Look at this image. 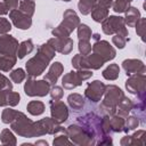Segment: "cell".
<instances>
[{
	"label": "cell",
	"mask_w": 146,
	"mask_h": 146,
	"mask_svg": "<svg viewBox=\"0 0 146 146\" xmlns=\"http://www.w3.org/2000/svg\"><path fill=\"white\" fill-rule=\"evenodd\" d=\"M86 57H87V64L89 70H99L105 64V60L95 52H92L91 55L90 54L86 55Z\"/></svg>",
	"instance_id": "cell-27"
},
{
	"label": "cell",
	"mask_w": 146,
	"mask_h": 146,
	"mask_svg": "<svg viewBox=\"0 0 146 146\" xmlns=\"http://www.w3.org/2000/svg\"><path fill=\"white\" fill-rule=\"evenodd\" d=\"M7 2V6L10 10L13 9H17L18 8V5H19V0H6Z\"/></svg>",
	"instance_id": "cell-50"
},
{
	"label": "cell",
	"mask_w": 146,
	"mask_h": 146,
	"mask_svg": "<svg viewBox=\"0 0 146 146\" xmlns=\"http://www.w3.org/2000/svg\"><path fill=\"white\" fill-rule=\"evenodd\" d=\"M125 89L131 95H146V75L141 73L129 75L128 80L125 81Z\"/></svg>",
	"instance_id": "cell-11"
},
{
	"label": "cell",
	"mask_w": 146,
	"mask_h": 146,
	"mask_svg": "<svg viewBox=\"0 0 146 146\" xmlns=\"http://www.w3.org/2000/svg\"><path fill=\"white\" fill-rule=\"evenodd\" d=\"M91 50H92V52L99 55L105 60V63L114 59L115 56H116V50L106 40H98V41H96L92 44Z\"/></svg>",
	"instance_id": "cell-13"
},
{
	"label": "cell",
	"mask_w": 146,
	"mask_h": 146,
	"mask_svg": "<svg viewBox=\"0 0 146 146\" xmlns=\"http://www.w3.org/2000/svg\"><path fill=\"white\" fill-rule=\"evenodd\" d=\"M2 90H13V83L7 76L0 73V91Z\"/></svg>",
	"instance_id": "cell-47"
},
{
	"label": "cell",
	"mask_w": 146,
	"mask_h": 146,
	"mask_svg": "<svg viewBox=\"0 0 146 146\" xmlns=\"http://www.w3.org/2000/svg\"><path fill=\"white\" fill-rule=\"evenodd\" d=\"M122 67L125 71V74L128 76L131 75V74H137V73H141V74H145L146 73V66H145V64L140 59H136V58L124 59L122 62Z\"/></svg>",
	"instance_id": "cell-19"
},
{
	"label": "cell",
	"mask_w": 146,
	"mask_h": 146,
	"mask_svg": "<svg viewBox=\"0 0 146 146\" xmlns=\"http://www.w3.org/2000/svg\"><path fill=\"white\" fill-rule=\"evenodd\" d=\"M108 120H110V125L113 132H122L124 130V117L115 113V114L108 115Z\"/></svg>",
	"instance_id": "cell-24"
},
{
	"label": "cell",
	"mask_w": 146,
	"mask_h": 146,
	"mask_svg": "<svg viewBox=\"0 0 146 146\" xmlns=\"http://www.w3.org/2000/svg\"><path fill=\"white\" fill-rule=\"evenodd\" d=\"M104 99L100 103V108L107 113V115L115 114L119 102L124 96L121 88L115 84H107L104 92Z\"/></svg>",
	"instance_id": "cell-4"
},
{
	"label": "cell",
	"mask_w": 146,
	"mask_h": 146,
	"mask_svg": "<svg viewBox=\"0 0 146 146\" xmlns=\"http://www.w3.org/2000/svg\"><path fill=\"white\" fill-rule=\"evenodd\" d=\"M90 14H91V18L95 22L100 23L108 16V8H105V7H102V6H97V7L92 8Z\"/></svg>",
	"instance_id": "cell-30"
},
{
	"label": "cell",
	"mask_w": 146,
	"mask_h": 146,
	"mask_svg": "<svg viewBox=\"0 0 146 146\" xmlns=\"http://www.w3.org/2000/svg\"><path fill=\"white\" fill-rule=\"evenodd\" d=\"M145 137H146V131L145 130H138L133 132L130 136V145H145Z\"/></svg>",
	"instance_id": "cell-37"
},
{
	"label": "cell",
	"mask_w": 146,
	"mask_h": 146,
	"mask_svg": "<svg viewBox=\"0 0 146 146\" xmlns=\"http://www.w3.org/2000/svg\"><path fill=\"white\" fill-rule=\"evenodd\" d=\"M132 105H133L132 100H131L130 98L123 96L122 99L119 102V104H117V106H116V112H115V113H116L117 115H120V116H122V117L125 119V117L129 115V113L131 112Z\"/></svg>",
	"instance_id": "cell-22"
},
{
	"label": "cell",
	"mask_w": 146,
	"mask_h": 146,
	"mask_svg": "<svg viewBox=\"0 0 146 146\" xmlns=\"http://www.w3.org/2000/svg\"><path fill=\"white\" fill-rule=\"evenodd\" d=\"M18 40L10 34L0 35V55H16L18 50Z\"/></svg>",
	"instance_id": "cell-15"
},
{
	"label": "cell",
	"mask_w": 146,
	"mask_h": 146,
	"mask_svg": "<svg viewBox=\"0 0 146 146\" xmlns=\"http://www.w3.org/2000/svg\"><path fill=\"white\" fill-rule=\"evenodd\" d=\"M91 38H92L95 41H98V40H100V35H99L98 33H95V34H92V35H91Z\"/></svg>",
	"instance_id": "cell-54"
},
{
	"label": "cell",
	"mask_w": 146,
	"mask_h": 146,
	"mask_svg": "<svg viewBox=\"0 0 146 146\" xmlns=\"http://www.w3.org/2000/svg\"><path fill=\"white\" fill-rule=\"evenodd\" d=\"M124 17H123V19H124V23H125V25L127 26H129V27H135V25H136V23L139 21V18L141 17L140 16V11L136 8V7H129L125 11H124Z\"/></svg>",
	"instance_id": "cell-21"
},
{
	"label": "cell",
	"mask_w": 146,
	"mask_h": 146,
	"mask_svg": "<svg viewBox=\"0 0 146 146\" xmlns=\"http://www.w3.org/2000/svg\"><path fill=\"white\" fill-rule=\"evenodd\" d=\"M60 123L56 122L52 117H43L39 121L33 122V137H41L44 135H56L65 131Z\"/></svg>",
	"instance_id": "cell-6"
},
{
	"label": "cell",
	"mask_w": 146,
	"mask_h": 146,
	"mask_svg": "<svg viewBox=\"0 0 146 146\" xmlns=\"http://www.w3.org/2000/svg\"><path fill=\"white\" fill-rule=\"evenodd\" d=\"M127 120H124V132H128L130 130H135L137 129V127L139 125L140 121L136 115H131V116H127Z\"/></svg>",
	"instance_id": "cell-39"
},
{
	"label": "cell",
	"mask_w": 146,
	"mask_h": 146,
	"mask_svg": "<svg viewBox=\"0 0 146 146\" xmlns=\"http://www.w3.org/2000/svg\"><path fill=\"white\" fill-rule=\"evenodd\" d=\"M9 18H10L11 23L19 30H29L32 26V17L22 13L19 9L10 10Z\"/></svg>",
	"instance_id": "cell-16"
},
{
	"label": "cell",
	"mask_w": 146,
	"mask_h": 146,
	"mask_svg": "<svg viewBox=\"0 0 146 146\" xmlns=\"http://www.w3.org/2000/svg\"><path fill=\"white\" fill-rule=\"evenodd\" d=\"M78 29V38L79 40H90L92 32L91 29L87 25V24H79Z\"/></svg>",
	"instance_id": "cell-38"
},
{
	"label": "cell",
	"mask_w": 146,
	"mask_h": 146,
	"mask_svg": "<svg viewBox=\"0 0 146 146\" xmlns=\"http://www.w3.org/2000/svg\"><path fill=\"white\" fill-rule=\"evenodd\" d=\"M26 110L31 115L38 116V115H41L44 112V104L40 100H31L26 105Z\"/></svg>",
	"instance_id": "cell-29"
},
{
	"label": "cell",
	"mask_w": 146,
	"mask_h": 146,
	"mask_svg": "<svg viewBox=\"0 0 146 146\" xmlns=\"http://www.w3.org/2000/svg\"><path fill=\"white\" fill-rule=\"evenodd\" d=\"M67 103L70 105V107L72 110H82L83 106H84V98L82 97V95L80 94H76V92H73L71 95H68L67 97Z\"/></svg>",
	"instance_id": "cell-25"
},
{
	"label": "cell",
	"mask_w": 146,
	"mask_h": 146,
	"mask_svg": "<svg viewBox=\"0 0 146 146\" xmlns=\"http://www.w3.org/2000/svg\"><path fill=\"white\" fill-rule=\"evenodd\" d=\"M91 43H90V40H79V43H78V49L80 51L81 55H89L91 52Z\"/></svg>",
	"instance_id": "cell-43"
},
{
	"label": "cell",
	"mask_w": 146,
	"mask_h": 146,
	"mask_svg": "<svg viewBox=\"0 0 146 146\" xmlns=\"http://www.w3.org/2000/svg\"><path fill=\"white\" fill-rule=\"evenodd\" d=\"M55 56H56V51L48 42L40 44L36 49L35 56L30 58L25 64L27 75L31 78L41 75Z\"/></svg>",
	"instance_id": "cell-1"
},
{
	"label": "cell",
	"mask_w": 146,
	"mask_h": 146,
	"mask_svg": "<svg viewBox=\"0 0 146 146\" xmlns=\"http://www.w3.org/2000/svg\"><path fill=\"white\" fill-rule=\"evenodd\" d=\"M105 88H106V84H104L99 80H95L92 82H89L86 90H84V97L92 103H98L103 98V95L105 92Z\"/></svg>",
	"instance_id": "cell-14"
},
{
	"label": "cell",
	"mask_w": 146,
	"mask_h": 146,
	"mask_svg": "<svg viewBox=\"0 0 146 146\" xmlns=\"http://www.w3.org/2000/svg\"><path fill=\"white\" fill-rule=\"evenodd\" d=\"M54 49L55 51L62 54V55H68L73 50V40L67 36V38H50L47 41Z\"/></svg>",
	"instance_id": "cell-17"
},
{
	"label": "cell",
	"mask_w": 146,
	"mask_h": 146,
	"mask_svg": "<svg viewBox=\"0 0 146 146\" xmlns=\"http://www.w3.org/2000/svg\"><path fill=\"white\" fill-rule=\"evenodd\" d=\"M34 49V44H33V41L31 39H27V40H24L23 42L19 43L18 46V50H17V58L19 59H23L26 55L31 54Z\"/></svg>",
	"instance_id": "cell-26"
},
{
	"label": "cell",
	"mask_w": 146,
	"mask_h": 146,
	"mask_svg": "<svg viewBox=\"0 0 146 146\" xmlns=\"http://www.w3.org/2000/svg\"><path fill=\"white\" fill-rule=\"evenodd\" d=\"M33 122L23 112L17 111L16 116L10 122V128L21 137L33 138Z\"/></svg>",
	"instance_id": "cell-7"
},
{
	"label": "cell",
	"mask_w": 146,
	"mask_h": 146,
	"mask_svg": "<svg viewBox=\"0 0 146 146\" xmlns=\"http://www.w3.org/2000/svg\"><path fill=\"white\" fill-rule=\"evenodd\" d=\"M127 41H129V38H125V36L120 35V34H114V36L112 38L113 44L119 49H123L127 44Z\"/></svg>",
	"instance_id": "cell-44"
},
{
	"label": "cell",
	"mask_w": 146,
	"mask_h": 146,
	"mask_svg": "<svg viewBox=\"0 0 146 146\" xmlns=\"http://www.w3.org/2000/svg\"><path fill=\"white\" fill-rule=\"evenodd\" d=\"M9 76H10V80H11L13 82L19 84V83L23 82L24 79L26 78V73H25V71H24L23 68L18 67V68L13 70V71L10 72V74H9Z\"/></svg>",
	"instance_id": "cell-40"
},
{
	"label": "cell",
	"mask_w": 146,
	"mask_h": 146,
	"mask_svg": "<svg viewBox=\"0 0 146 146\" xmlns=\"http://www.w3.org/2000/svg\"><path fill=\"white\" fill-rule=\"evenodd\" d=\"M112 3H113V0H80L78 2V8L82 15H89L92 8L97 6L110 8L112 7Z\"/></svg>",
	"instance_id": "cell-18"
},
{
	"label": "cell",
	"mask_w": 146,
	"mask_h": 146,
	"mask_svg": "<svg viewBox=\"0 0 146 146\" xmlns=\"http://www.w3.org/2000/svg\"><path fill=\"white\" fill-rule=\"evenodd\" d=\"M135 27H136V32H137V34L140 36V39H141L143 41H145V32H146V18L140 17V18H139V21L136 23Z\"/></svg>",
	"instance_id": "cell-42"
},
{
	"label": "cell",
	"mask_w": 146,
	"mask_h": 146,
	"mask_svg": "<svg viewBox=\"0 0 146 146\" xmlns=\"http://www.w3.org/2000/svg\"><path fill=\"white\" fill-rule=\"evenodd\" d=\"M17 62L16 55H0V71L9 72Z\"/></svg>",
	"instance_id": "cell-23"
},
{
	"label": "cell",
	"mask_w": 146,
	"mask_h": 146,
	"mask_svg": "<svg viewBox=\"0 0 146 146\" xmlns=\"http://www.w3.org/2000/svg\"><path fill=\"white\" fill-rule=\"evenodd\" d=\"M2 106H7L6 104V90L0 91V107Z\"/></svg>",
	"instance_id": "cell-51"
},
{
	"label": "cell",
	"mask_w": 146,
	"mask_h": 146,
	"mask_svg": "<svg viewBox=\"0 0 146 146\" xmlns=\"http://www.w3.org/2000/svg\"><path fill=\"white\" fill-rule=\"evenodd\" d=\"M11 30V23L5 17H0V35L7 34Z\"/></svg>",
	"instance_id": "cell-46"
},
{
	"label": "cell",
	"mask_w": 146,
	"mask_h": 146,
	"mask_svg": "<svg viewBox=\"0 0 146 146\" xmlns=\"http://www.w3.org/2000/svg\"><path fill=\"white\" fill-rule=\"evenodd\" d=\"M59 1H66V2H68V1H71V0H59Z\"/></svg>",
	"instance_id": "cell-55"
},
{
	"label": "cell",
	"mask_w": 146,
	"mask_h": 146,
	"mask_svg": "<svg viewBox=\"0 0 146 146\" xmlns=\"http://www.w3.org/2000/svg\"><path fill=\"white\" fill-rule=\"evenodd\" d=\"M55 138L52 140V144L55 146H62V145H72L73 143L70 140L68 136H67V132L66 130L65 131H62V132H58L56 135H54Z\"/></svg>",
	"instance_id": "cell-35"
},
{
	"label": "cell",
	"mask_w": 146,
	"mask_h": 146,
	"mask_svg": "<svg viewBox=\"0 0 146 146\" xmlns=\"http://www.w3.org/2000/svg\"><path fill=\"white\" fill-rule=\"evenodd\" d=\"M50 84L43 80H34L29 76L24 84V92L30 97H44L49 94Z\"/></svg>",
	"instance_id": "cell-10"
},
{
	"label": "cell",
	"mask_w": 146,
	"mask_h": 146,
	"mask_svg": "<svg viewBox=\"0 0 146 146\" xmlns=\"http://www.w3.org/2000/svg\"><path fill=\"white\" fill-rule=\"evenodd\" d=\"M131 2H132V0H113L112 8L115 13L121 14V13H124L130 7Z\"/></svg>",
	"instance_id": "cell-36"
},
{
	"label": "cell",
	"mask_w": 146,
	"mask_h": 146,
	"mask_svg": "<svg viewBox=\"0 0 146 146\" xmlns=\"http://www.w3.org/2000/svg\"><path fill=\"white\" fill-rule=\"evenodd\" d=\"M78 123L92 137L95 145H112L113 140L111 136L104 133L102 129V119L96 113L88 112L83 115L76 116Z\"/></svg>",
	"instance_id": "cell-2"
},
{
	"label": "cell",
	"mask_w": 146,
	"mask_h": 146,
	"mask_svg": "<svg viewBox=\"0 0 146 146\" xmlns=\"http://www.w3.org/2000/svg\"><path fill=\"white\" fill-rule=\"evenodd\" d=\"M63 72H64V66H63V64H62L60 62H55V63H52V64L50 65V67H49V70H48V72L46 73V75H44L43 79H44L50 86H54V84H56L58 78L62 75Z\"/></svg>",
	"instance_id": "cell-20"
},
{
	"label": "cell",
	"mask_w": 146,
	"mask_h": 146,
	"mask_svg": "<svg viewBox=\"0 0 146 146\" xmlns=\"http://www.w3.org/2000/svg\"><path fill=\"white\" fill-rule=\"evenodd\" d=\"M49 106H50L51 117L56 122L62 124L65 121H67L70 113H68V107L64 102H62L60 99H51L49 102Z\"/></svg>",
	"instance_id": "cell-12"
},
{
	"label": "cell",
	"mask_w": 146,
	"mask_h": 146,
	"mask_svg": "<svg viewBox=\"0 0 146 146\" xmlns=\"http://www.w3.org/2000/svg\"><path fill=\"white\" fill-rule=\"evenodd\" d=\"M92 70H76L66 73L62 78V86L66 90H73L82 84L83 81L89 80L92 76Z\"/></svg>",
	"instance_id": "cell-8"
},
{
	"label": "cell",
	"mask_w": 146,
	"mask_h": 146,
	"mask_svg": "<svg viewBox=\"0 0 146 146\" xmlns=\"http://www.w3.org/2000/svg\"><path fill=\"white\" fill-rule=\"evenodd\" d=\"M21 102V96L18 92L13 91V90H6V104L7 106L14 107L18 105Z\"/></svg>",
	"instance_id": "cell-34"
},
{
	"label": "cell",
	"mask_w": 146,
	"mask_h": 146,
	"mask_svg": "<svg viewBox=\"0 0 146 146\" xmlns=\"http://www.w3.org/2000/svg\"><path fill=\"white\" fill-rule=\"evenodd\" d=\"M17 114V111L16 110H13L10 107H6L2 113H1V121L6 124H10V122L14 120V117L16 116Z\"/></svg>",
	"instance_id": "cell-41"
},
{
	"label": "cell",
	"mask_w": 146,
	"mask_h": 146,
	"mask_svg": "<svg viewBox=\"0 0 146 146\" xmlns=\"http://www.w3.org/2000/svg\"><path fill=\"white\" fill-rule=\"evenodd\" d=\"M8 11H9V8L7 6L6 0H0V16L8 14Z\"/></svg>",
	"instance_id": "cell-49"
},
{
	"label": "cell",
	"mask_w": 146,
	"mask_h": 146,
	"mask_svg": "<svg viewBox=\"0 0 146 146\" xmlns=\"http://www.w3.org/2000/svg\"><path fill=\"white\" fill-rule=\"evenodd\" d=\"M120 144L122 146H130V136H124L121 140H120Z\"/></svg>",
	"instance_id": "cell-52"
},
{
	"label": "cell",
	"mask_w": 146,
	"mask_h": 146,
	"mask_svg": "<svg viewBox=\"0 0 146 146\" xmlns=\"http://www.w3.org/2000/svg\"><path fill=\"white\" fill-rule=\"evenodd\" d=\"M79 24H80V18L78 14L73 9H66L63 14L62 23L57 27H55L51 31V33L56 38H67L79 26Z\"/></svg>",
	"instance_id": "cell-3"
},
{
	"label": "cell",
	"mask_w": 146,
	"mask_h": 146,
	"mask_svg": "<svg viewBox=\"0 0 146 146\" xmlns=\"http://www.w3.org/2000/svg\"><path fill=\"white\" fill-rule=\"evenodd\" d=\"M102 31L106 35H113V34H120L125 38L129 36V32L127 29V25L124 23L123 17L121 16H107L102 22Z\"/></svg>",
	"instance_id": "cell-5"
},
{
	"label": "cell",
	"mask_w": 146,
	"mask_h": 146,
	"mask_svg": "<svg viewBox=\"0 0 146 146\" xmlns=\"http://www.w3.org/2000/svg\"><path fill=\"white\" fill-rule=\"evenodd\" d=\"M71 63H72V66L75 70H89L88 64H87V57L84 55L78 54V55L73 56Z\"/></svg>",
	"instance_id": "cell-33"
},
{
	"label": "cell",
	"mask_w": 146,
	"mask_h": 146,
	"mask_svg": "<svg viewBox=\"0 0 146 146\" xmlns=\"http://www.w3.org/2000/svg\"><path fill=\"white\" fill-rule=\"evenodd\" d=\"M120 74V67L117 64H110L102 73L103 78L108 80V81H114L119 78Z\"/></svg>",
	"instance_id": "cell-28"
},
{
	"label": "cell",
	"mask_w": 146,
	"mask_h": 146,
	"mask_svg": "<svg viewBox=\"0 0 146 146\" xmlns=\"http://www.w3.org/2000/svg\"><path fill=\"white\" fill-rule=\"evenodd\" d=\"M17 9H19L22 13L32 17L35 11V1L34 0H19V5Z\"/></svg>",
	"instance_id": "cell-31"
},
{
	"label": "cell",
	"mask_w": 146,
	"mask_h": 146,
	"mask_svg": "<svg viewBox=\"0 0 146 146\" xmlns=\"http://www.w3.org/2000/svg\"><path fill=\"white\" fill-rule=\"evenodd\" d=\"M102 129H103L104 133L107 135V136H111V133L113 132L112 129H111V125H110L108 115H105V116L102 117Z\"/></svg>",
	"instance_id": "cell-48"
},
{
	"label": "cell",
	"mask_w": 146,
	"mask_h": 146,
	"mask_svg": "<svg viewBox=\"0 0 146 146\" xmlns=\"http://www.w3.org/2000/svg\"><path fill=\"white\" fill-rule=\"evenodd\" d=\"M0 141L2 145H11V146H15L17 144V139L15 137V135L13 133L11 130L9 129H3L0 133Z\"/></svg>",
	"instance_id": "cell-32"
},
{
	"label": "cell",
	"mask_w": 146,
	"mask_h": 146,
	"mask_svg": "<svg viewBox=\"0 0 146 146\" xmlns=\"http://www.w3.org/2000/svg\"><path fill=\"white\" fill-rule=\"evenodd\" d=\"M34 145H44V146H48V143L46 141V140H39V141H35L34 143Z\"/></svg>",
	"instance_id": "cell-53"
},
{
	"label": "cell",
	"mask_w": 146,
	"mask_h": 146,
	"mask_svg": "<svg viewBox=\"0 0 146 146\" xmlns=\"http://www.w3.org/2000/svg\"><path fill=\"white\" fill-rule=\"evenodd\" d=\"M66 132L71 141L75 145H80V146L95 145V140L92 139V137L80 124H76V123L70 124L66 129Z\"/></svg>",
	"instance_id": "cell-9"
},
{
	"label": "cell",
	"mask_w": 146,
	"mask_h": 146,
	"mask_svg": "<svg viewBox=\"0 0 146 146\" xmlns=\"http://www.w3.org/2000/svg\"><path fill=\"white\" fill-rule=\"evenodd\" d=\"M49 94H50V96H51V99H62V97H63V95H64V90H63L62 87L54 84V86L50 88Z\"/></svg>",
	"instance_id": "cell-45"
}]
</instances>
